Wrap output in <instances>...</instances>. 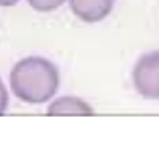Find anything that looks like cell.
I'll list each match as a JSON object with an SVG mask.
<instances>
[{"mask_svg": "<svg viewBox=\"0 0 159 154\" xmlns=\"http://www.w3.org/2000/svg\"><path fill=\"white\" fill-rule=\"evenodd\" d=\"M135 91L144 98L159 99V51L144 53L132 71Z\"/></svg>", "mask_w": 159, "mask_h": 154, "instance_id": "obj_2", "label": "cell"}, {"mask_svg": "<svg viewBox=\"0 0 159 154\" xmlns=\"http://www.w3.org/2000/svg\"><path fill=\"white\" fill-rule=\"evenodd\" d=\"M48 116H92V107L78 97L65 96L52 101L47 107Z\"/></svg>", "mask_w": 159, "mask_h": 154, "instance_id": "obj_4", "label": "cell"}, {"mask_svg": "<svg viewBox=\"0 0 159 154\" xmlns=\"http://www.w3.org/2000/svg\"><path fill=\"white\" fill-rule=\"evenodd\" d=\"M66 0H27L29 5L39 12H50L63 5Z\"/></svg>", "mask_w": 159, "mask_h": 154, "instance_id": "obj_5", "label": "cell"}, {"mask_svg": "<svg viewBox=\"0 0 159 154\" xmlns=\"http://www.w3.org/2000/svg\"><path fill=\"white\" fill-rule=\"evenodd\" d=\"M19 2V0H0V6H5V7H9V6H14Z\"/></svg>", "mask_w": 159, "mask_h": 154, "instance_id": "obj_7", "label": "cell"}, {"mask_svg": "<svg viewBox=\"0 0 159 154\" xmlns=\"http://www.w3.org/2000/svg\"><path fill=\"white\" fill-rule=\"evenodd\" d=\"M11 92L16 98L30 104L50 101L60 86L57 67L41 56H29L17 61L9 76Z\"/></svg>", "mask_w": 159, "mask_h": 154, "instance_id": "obj_1", "label": "cell"}, {"mask_svg": "<svg viewBox=\"0 0 159 154\" xmlns=\"http://www.w3.org/2000/svg\"><path fill=\"white\" fill-rule=\"evenodd\" d=\"M114 4L116 0H70L73 15L88 24L104 20L113 10Z\"/></svg>", "mask_w": 159, "mask_h": 154, "instance_id": "obj_3", "label": "cell"}, {"mask_svg": "<svg viewBox=\"0 0 159 154\" xmlns=\"http://www.w3.org/2000/svg\"><path fill=\"white\" fill-rule=\"evenodd\" d=\"M7 102H9V97H7V92L6 88L0 78V116L4 114V112L6 111L7 107Z\"/></svg>", "mask_w": 159, "mask_h": 154, "instance_id": "obj_6", "label": "cell"}]
</instances>
